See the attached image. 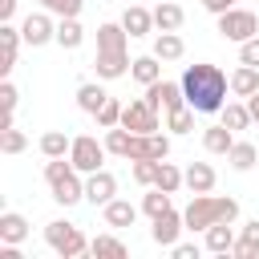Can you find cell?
<instances>
[{
    "label": "cell",
    "instance_id": "16",
    "mask_svg": "<svg viewBox=\"0 0 259 259\" xmlns=\"http://www.w3.org/2000/svg\"><path fill=\"white\" fill-rule=\"evenodd\" d=\"M182 20H186V12H182L178 0H158V8H154V28L158 32H178Z\"/></svg>",
    "mask_w": 259,
    "mask_h": 259
},
{
    "label": "cell",
    "instance_id": "43",
    "mask_svg": "<svg viewBox=\"0 0 259 259\" xmlns=\"http://www.w3.org/2000/svg\"><path fill=\"white\" fill-rule=\"evenodd\" d=\"M174 259H198V243H174Z\"/></svg>",
    "mask_w": 259,
    "mask_h": 259
},
{
    "label": "cell",
    "instance_id": "47",
    "mask_svg": "<svg viewBox=\"0 0 259 259\" xmlns=\"http://www.w3.org/2000/svg\"><path fill=\"white\" fill-rule=\"evenodd\" d=\"M36 4H45V8H53V4H57V0H36Z\"/></svg>",
    "mask_w": 259,
    "mask_h": 259
},
{
    "label": "cell",
    "instance_id": "7",
    "mask_svg": "<svg viewBox=\"0 0 259 259\" xmlns=\"http://www.w3.org/2000/svg\"><path fill=\"white\" fill-rule=\"evenodd\" d=\"M121 125L134 130V134H154V130H158V109H154L146 97H138V101H130V105L121 109Z\"/></svg>",
    "mask_w": 259,
    "mask_h": 259
},
{
    "label": "cell",
    "instance_id": "25",
    "mask_svg": "<svg viewBox=\"0 0 259 259\" xmlns=\"http://www.w3.org/2000/svg\"><path fill=\"white\" fill-rule=\"evenodd\" d=\"M182 53H186V45H182L178 32H158V36H154V57H158V61H178Z\"/></svg>",
    "mask_w": 259,
    "mask_h": 259
},
{
    "label": "cell",
    "instance_id": "31",
    "mask_svg": "<svg viewBox=\"0 0 259 259\" xmlns=\"http://www.w3.org/2000/svg\"><path fill=\"white\" fill-rule=\"evenodd\" d=\"M227 162H231L235 170H251V166L259 162V150H255V142H235V146H231V154H227Z\"/></svg>",
    "mask_w": 259,
    "mask_h": 259
},
{
    "label": "cell",
    "instance_id": "37",
    "mask_svg": "<svg viewBox=\"0 0 259 259\" xmlns=\"http://www.w3.org/2000/svg\"><path fill=\"white\" fill-rule=\"evenodd\" d=\"M158 166H162L158 158H138L130 170H134V178H138L142 186H154V178H158Z\"/></svg>",
    "mask_w": 259,
    "mask_h": 259
},
{
    "label": "cell",
    "instance_id": "27",
    "mask_svg": "<svg viewBox=\"0 0 259 259\" xmlns=\"http://www.w3.org/2000/svg\"><path fill=\"white\" fill-rule=\"evenodd\" d=\"M89 255H105V259H125L130 255V247L117 239V235H97V239H89Z\"/></svg>",
    "mask_w": 259,
    "mask_h": 259
},
{
    "label": "cell",
    "instance_id": "15",
    "mask_svg": "<svg viewBox=\"0 0 259 259\" xmlns=\"http://www.w3.org/2000/svg\"><path fill=\"white\" fill-rule=\"evenodd\" d=\"M235 142H239V138H235V130H231V125H223V121L202 130V150H206V154H223V158H227Z\"/></svg>",
    "mask_w": 259,
    "mask_h": 259
},
{
    "label": "cell",
    "instance_id": "1",
    "mask_svg": "<svg viewBox=\"0 0 259 259\" xmlns=\"http://www.w3.org/2000/svg\"><path fill=\"white\" fill-rule=\"evenodd\" d=\"M227 89H231V77L219 65L202 61V65H186V73H182V93L194 113H223Z\"/></svg>",
    "mask_w": 259,
    "mask_h": 259
},
{
    "label": "cell",
    "instance_id": "39",
    "mask_svg": "<svg viewBox=\"0 0 259 259\" xmlns=\"http://www.w3.org/2000/svg\"><path fill=\"white\" fill-rule=\"evenodd\" d=\"M16 97H20V93H16V85H12V81H4V85H0V105H4V125H12V117H16ZM4 125H0V130H4Z\"/></svg>",
    "mask_w": 259,
    "mask_h": 259
},
{
    "label": "cell",
    "instance_id": "21",
    "mask_svg": "<svg viewBox=\"0 0 259 259\" xmlns=\"http://www.w3.org/2000/svg\"><path fill=\"white\" fill-rule=\"evenodd\" d=\"M28 239V219L24 214H16V210H4L0 214V243H24Z\"/></svg>",
    "mask_w": 259,
    "mask_h": 259
},
{
    "label": "cell",
    "instance_id": "32",
    "mask_svg": "<svg viewBox=\"0 0 259 259\" xmlns=\"http://www.w3.org/2000/svg\"><path fill=\"white\" fill-rule=\"evenodd\" d=\"M166 130H174V134H190V130H194V109H190V105L166 109Z\"/></svg>",
    "mask_w": 259,
    "mask_h": 259
},
{
    "label": "cell",
    "instance_id": "10",
    "mask_svg": "<svg viewBox=\"0 0 259 259\" xmlns=\"http://www.w3.org/2000/svg\"><path fill=\"white\" fill-rule=\"evenodd\" d=\"M20 36H24V45L40 49V45L57 40V24L49 20V12H28V16H24V24H20Z\"/></svg>",
    "mask_w": 259,
    "mask_h": 259
},
{
    "label": "cell",
    "instance_id": "18",
    "mask_svg": "<svg viewBox=\"0 0 259 259\" xmlns=\"http://www.w3.org/2000/svg\"><path fill=\"white\" fill-rule=\"evenodd\" d=\"M121 28H125L130 36H146V32H154V12L142 8V4H130V8L121 12Z\"/></svg>",
    "mask_w": 259,
    "mask_h": 259
},
{
    "label": "cell",
    "instance_id": "12",
    "mask_svg": "<svg viewBox=\"0 0 259 259\" xmlns=\"http://www.w3.org/2000/svg\"><path fill=\"white\" fill-rule=\"evenodd\" d=\"M146 101L154 109H178V105H186L182 81H154V85H146Z\"/></svg>",
    "mask_w": 259,
    "mask_h": 259
},
{
    "label": "cell",
    "instance_id": "33",
    "mask_svg": "<svg viewBox=\"0 0 259 259\" xmlns=\"http://www.w3.org/2000/svg\"><path fill=\"white\" fill-rule=\"evenodd\" d=\"M130 138H134V130L113 125V130H105V150L117 154V158H125V154H130Z\"/></svg>",
    "mask_w": 259,
    "mask_h": 259
},
{
    "label": "cell",
    "instance_id": "22",
    "mask_svg": "<svg viewBox=\"0 0 259 259\" xmlns=\"http://www.w3.org/2000/svg\"><path fill=\"white\" fill-rule=\"evenodd\" d=\"M231 93H235V97H251V93H259V69L239 61V69L231 73Z\"/></svg>",
    "mask_w": 259,
    "mask_h": 259
},
{
    "label": "cell",
    "instance_id": "41",
    "mask_svg": "<svg viewBox=\"0 0 259 259\" xmlns=\"http://www.w3.org/2000/svg\"><path fill=\"white\" fill-rule=\"evenodd\" d=\"M81 8H85V0H57L49 12H57V16H81Z\"/></svg>",
    "mask_w": 259,
    "mask_h": 259
},
{
    "label": "cell",
    "instance_id": "40",
    "mask_svg": "<svg viewBox=\"0 0 259 259\" xmlns=\"http://www.w3.org/2000/svg\"><path fill=\"white\" fill-rule=\"evenodd\" d=\"M239 61L259 69V36H251V40H243V45H239Z\"/></svg>",
    "mask_w": 259,
    "mask_h": 259
},
{
    "label": "cell",
    "instance_id": "29",
    "mask_svg": "<svg viewBox=\"0 0 259 259\" xmlns=\"http://www.w3.org/2000/svg\"><path fill=\"white\" fill-rule=\"evenodd\" d=\"M69 150H73V138H69L65 130H49V134L40 138V154H45V158H65Z\"/></svg>",
    "mask_w": 259,
    "mask_h": 259
},
{
    "label": "cell",
    "instance_id": "20",
    "mask_svg": "<svg viewBox=\"0 0 259 259\" xmlns=\"http://www.w3.org/2000/svg\"><path fill=\"white\" fill-rule=\"evenodd\" d=\"M101 214H105V227H134V223H138V206H134L130 198H113V202H105Z\"/></svg>",
    "mask_w": 259,
    "mask_h": 259
},
{
    "label": "cell",
    "instance_id": "38",
    "mask_svg": "<svg viewBox=\"0 0 259 259\" xmlns=\"http://www.w3.org/2000/svg\"><path fill=\"white\" fill-rule=\"evenodd\" d=\"M142 210H146V214H150V219H158V214H162V210H170V194H166V190H158V186H154V190H150V194H146V198H142Z\"/></svg>",
    "mask_w": 259,
    "mask_h": 259
},
{
    "label": "cell",
    "instance_id": "3",
    "mask_svg": "<svg viewBox=\"0 0 259 259\" xmlns=\"http://www.w3.org/2000/svg\"><path fill=\"white\" fill-rule=\"evenodd\" d=\"M45 182H49V190H53V198H57L61 206H73V202L85 198L81 170H77L73 162H65V158H49V162H45Z\"/></svg>",
    "mask_w": 259,
    "mask_h": 259
},
{
    "label": "cell",
    "instance_id": "34",
    "mask_svg": "<svg viewBox=\"0 0 259 259\" xmlns=\"http://www.w3.org/2000/svg\"><path fill=\"white\" fill-rule=\"evenodd\" d=\"M154 186H158V190H166V194H174V190L182 186V170H178L174 162H166V158H162V166H158V178H154Z\"/></svg>",
    "mask_w": 259,
    "mask_h": 259
},
{
    "label": "cell",
    "instance_id": "8",
    "mask_svg": "<svg viewBox=\"0 0 259 259\" xmlns=\"http://www.w3.org/2000/svg\"><path fill=\"white\" fill-rule=\"evenodd\" d=\"M166 154H170V138L154 130V134H134V138H130L125 162H138V158H158V162H162Z\"/></svg>",
    "mask_w": 259,
    "mask_h": 259
},
{
    "label": "cell",
    "instance_id": "13",
    "mask_svg": "<svg viewBox=\"0 0 259 259\" xmlns=\"http://www.w3.org/2000/svg\"><path fill=\"white\" fill-rule=\"evenodd\" d=\"M214 166L210 162H190L186 170H182V186L190 190V194H210L214 190Z\"/></svg>",
    "mask_w": 259,
    "mask_h": 259
},
{
    "label": "cell",
    "instance_id": "45",
    "mask_svg": "<svg viewBox=\"0 0 259 259\" xmlns=\"http://www.w3.org/2000/svg\"><path fill=\"white\" fill-rule=\"evenodd\" d=\"M235 4H239V0H202V8H206V12H214V16H223V12H227V8H235Z\"/></svg>",
    "mask_w": 259,
    "mask_h": 259
},
{
    "label": "cell",
    "instance_id": "17",
    "mask_svg": "<svg viewBox=\"0 0 259 259\" xmlns=\"http://www.w3.org/2000/svg\"><path fill=\"white\" fill-rule=\"evenodd\" d=\"M20 40H24L20 28H12V24L4 20V24H0V73H4V77H8L12 65H16V49H20Z\"/></svg>",
    "mask_w": 259,
    "mask_h": 259
},
{
    "label": "cell",
    "instance_id": "44",
    "mask_svg": "<svg viewBox=\"0 0 259 259\" xmlns=\"http://www.w3.org/2000/svg\"><path fill=\"white\" fill-rule=\"evenodd\" d=\"M239 239H247L251 247H259V219H251V223H243V231H239Z\"/></svg>",
    "mask_w": 259,
    "mask_h": 259
},
{
    "label": "cell",
    "instance_id": "14",
    "mask_svg": "<svg viewBox=\"0 0 259 259\" xmlns=\"http://www.w3.org/2000/svg\"><path fill=\"white\" fill-rule=\"evenodd\" d=\"M130 65H134L130 53H97V57H93V69H97L101 81H117V77H125Z\"/></svg>",
    "mask_w": 259,
    "mask_h": 259
},
{
    "label": "cell",
    "instance_id": "6",
    "mask_svg": "<svg viewBox=\"0 0 259 259\" xmlns=\"http://www.w3.org/2000/svg\"><path fill=\"white\" fill-rule=\"evenodd\" d=\"M105 142H97L93 134H81V138H73V150H69V162L81 170V174H93V170H101V162H105Z\"/></svg>",
    "mask_w": 259,
    "mask_h": 259
},
{
    "label": "cell",
    "instance_id": "26",
    "mask_svg": "<svg viewBox=\"0 0 259 259\" xmlns=\"http://www.w3.org/2000/svg\"><path fill=\"white\" fill-rule=\"evenodd\" d=\"M105 101H109V93H105L97 81H85V85H77V105H81L85 113H97Z\"/></svg>",
    "mask_w": 259,
    "mask_h": 259
},
{
    "label": "cell",
    "instance_id": "28",
    "mask_svg": "<svg viewBox=\"0 0 259 259\" xmlns=\"http://www.w3.org/2000/svg\"><path fill=\"white\" fill-rule=\"evenodd\" d=\"M81 40H85L81 20H77V16H61V24H57V45H61V49H77Z\"/></svg>",
    "mask_w": 259,
    "mask_h": 259
},
{
    "label": "cell",
    "instance_id": "30",
    "mask_svg": "<svg viewBox=\"0 0 259 259\" xmlns=\"http://www.w3.org/2000/svg\"><path fill=\"white\" fill-rule=\"evenodd\" d=\"M251 121H255V117H251L247 101H227V105H223V125H231L235 134H239V130H247Z\"/></svg>",
    "mask_w": 259,
    "mask_h": 259
},
{
    "label": "cell",
    "instance_id": "23",
    "mask_svg": "<svg viewBox=\"0 0 259 259\" xmlns=\"http://www.w3.org/2000/svg\"><path fill=\"white\" fill-rule=\"evenodd\" d=\"M130 77H134L138 85H154V81H162V61H158L154 53H150V57H134Z\"/></svg>",
    "mask_w": 259,
    "mask_h": 259
},
{
    "label": "cell",
    "instance_id": "35",
    "mask_svg": "<svg viewBox=\"0 0 259 259\" xmlns=\"http://www.w3.org/2000/svg\"><path fill=\"white\" fill-rule=\"evenodd\" d=\"M121 109H125V105L109 97V101H105V105H101L93 117H97V125H101V130H113V125H121Z\"/></svg>",
    "mask_w": 259,
    "mask_h": 259
},
{
    "label": "cell",
    "instance_id": "36",
    "mask_svg": "<svg viewBox=\"0 0 259 259\" xmlns=\"http://www.w3.org/2000/svg\"><path fill=\"white\" fill-rule=\"evenodd\" d=\"M24 146H28L24 130H16V125H4V130H0V150H4V154H20Z\"/></svg>",
    "mask_w": 259,
    "mask_h": 259
},
{
    "label": "cell",
    "instance_id": "5",
    "mask_svg": "<svg viewBox=\"0 0 259 259\" xmlns=\"http://www.w3.org/2000/svg\"><path fill=\"white\" fill-rule=\"evenodd\" d=\"M219 36L223 40H235V45H243V40H251V36H259V16L251 12V8H227L223 16H219Z\"/></svg>",
    "mask_w": 259,
    "mask_h": 259
},
{
    "label": "cell",
    "instance_id": "2",
    "mask_svg": "<svg viewBox=\"0 0 259 259\" xmlns=\"http://www.w3.org/2000/svg\"><path fill=\"white\" fill-rule=\"evenodd\" d=\"M186 231H206L214 223H235L239 219V202L227 194H190V206L182 210Z\"/></svg>",
    "mask_w": 259,
    "mask_h": 259
},
{
    "label": "cell",
    "instance_id": "9",
    "mask_svg": "<svg viewBox=\"0 0 259 259\" xmlns=\"http://www.w3.org/2000/svg\"><path fill=\"white\" fill-rule=\"evenodd\" d=\"M117 198V178L101 166V170H93V174H85V202H93V206H105V202H113Z\"/></svg>",
    "mask_w": 259,
    "mask_h": 259
},
{
    "label": "cell",
    "instance_id": "19",
    "mask_svg": "<svg viewBox=\"0 0 259 259\" xmlns=\"http://www.w3.org/2000/svg\"><path fill=\"white\" fill-rule=\"evenodd\" d=\"M125 40H130V32L121 28V20L97 24V53H125Z\"/></svg>",
    "mask_w": 259,
    "mask_h": 259
},
{
    "label": "cell",
    "instance_id": "42",
    "mask_svg": "<svg viewBox=\"0 0 259 259\" xmlns=\"http://www.w3.org/2000/svg\"><path fill=\"white\" fill-rule=\"evenodd\" d=\"M231 255H235V259H255V255H259V247H251L247 239H235V247H231Z\"/></svg>",
    "mask_w": 259,
    "mask_h": 259
},
{
    "label": "cell",
    "instance_id": "11",
    "mask_svg": "<svg viewBox=\"0 0 259 259\" xmlns=\"http://www.w3.org/2000/svg\"><path fill=\"white\" fill-rule=\"evenodd\" d=\"M182 231H186V219H182V214L170 206V210H162V214L154 219V227H150V239H154L158 247H174Z\"/></svg>",
    "mask_w": 259,
    "mask_h": 259
},
{
    "label": "cell",
    "instance_id": "46",
    "mask_svg": "<svg viewBox=\"0 0 259 259\" xmlns=\"http://www.w3.org/2000/svg\"><path fill=\"white\" fill-rule=\"evenodd\" d=\"M12 12H16V0H0V20H12Z\"/></svg>",
    "mask_w": 259,
    "mask_h": 259
},
{
    "label": "cell",
    "instance_id": "4",
    "mask_svg": "<svg viewBox=\"0 0 259 259\" xmlns=\"http://www.w3.org/2000/svg\"><path fill=\"white\" fill-rule=\"evenodd\" d=\"M45 243H49L61 259H81V255L89 251V239L81 235V227H77V223H65V219H53V223L45 227Z\"/></svg>",
    "mask_w": 259,
    "mask_h": 259
},
{
    "label": "cell",
    "instance_id": "24",
    "mask_svg": "<svg viewBox=\"0 0 259 259\" xmlns=\"http://www.w3.org/2000/svg\"><path fill=\"white\" fill-rule=\"evenodd\" d=\"M202 235H206V251H214V255H231V247H235V231H231V223H214V227H206Z\"/></svg>",
    "mask_w": 259,
    "mask_h": 259
}]
</instances>
